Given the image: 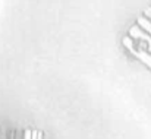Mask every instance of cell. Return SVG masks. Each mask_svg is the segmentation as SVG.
<instances>
[{"mask_svg": "<svg viewBox=\"0 0 151 139\" xmlns=\"http://www.w3.org/2000/svg\"><path fill=\"white\" fill-rule=\"evenodd\" d=\"M44 133L41 130H32V139H43Z\"/></svg>", "mask_w": 151, "mask_h": 139, "instance_id": "2", "label": "cell"}, {"mask_svg": "<svg viewBox=\"0 0 151 139\" xmlns=\"http://www.w3.org/2000/svg\"><path fill=\"white\" fill-rule=\"evenodd\" d=\"M134 57L138 59L142 64H145V66L151 70V54L148 51H138L137 54H134Z\"/></svg>", "mask_w": 151, "mask_h": 139, "instance_id": "1", "label": "cell"}]
</instances>
